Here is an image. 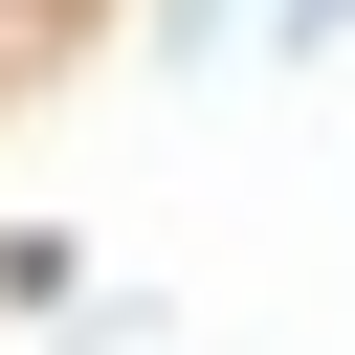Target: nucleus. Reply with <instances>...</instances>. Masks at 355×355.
Instances as JSON below:
<instances>
[{"label": "nucleus", "mask_w": 355, "mask_h": 355, "mask_svg": "<svg viewBox=\"0 0 355 355\" xmlns=\"http://www.w3.org/2000/svg\"><path fill=\"white\" fill-rule=\"evenodd\" d=\"M333 22H355V0H266V44H333Z\"/></svg>", "instance_id": "f257e3e1"}]
</instances>
